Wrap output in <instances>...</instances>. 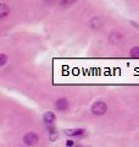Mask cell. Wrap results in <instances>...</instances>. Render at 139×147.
Instances as JSON below:
<instances>
[{
  "label": "cell",
  "instance_id": "cell-11",
  "mask_svg": "<svg viewBox=\"0 0 139 147\" xmlns=\"http://www.w3.org/2000/svg\"><path fill=\"white\" fill-rule=\"evenodd\" d=\"M57 139V132L55 131V132H51V134H50V140L51 141H55Z\"/></svg>",
  "mask_w": 139,
  "mask_h": 147
},
{
  "label": "cell",
  "instance_id": "cell-12",
  "mask_svg": "<svg viewBox=\"0 0 139 147\" xmlns=\"http://www.w3.org/2000/svg\"><path fill=\"white\" fill-rule=\"evenodd\" d=\"M73 145H75V142H73L72 140H68V141H66V146H67V147H72Z\"/></svg>",
  "mask_w": 139,
  "mask_h": 147
},
{
  "label": "cell",
  "instance_id": "cell-1",
  "mask_svg": "<svg viewBox=\"0 0 139 147\" xmlns=\"http://www.w3.org/2000/svg\"><path fill=\"white\" fill-rule=\"evenodd\" d=\"M90 110L94 115H103V114L106 113V110H108V105L103 100H98V102H95L92 105Z\"/></svg>",
  "mask_w": 139,
  "mask_h": 147
},
{
  "label": "cell",
  "instance_id": "cell-13",
  "mask_svg": "<svg viewBox=\"0 0 139 147\" xmlns=\"http://www.w3.org/2000/svg\"><path fill=\"white\" fill-rule=\"evenodd\" d=\"M131 24H132V26H133V27H136L137 30H139V25H138V24H136L134 21H131Z\"/></svg>",
  "mask_w": 139,
  "mask_h": 147
},
{
  "label": "cell",
  "instance_id": "cell-14",
  "mask_svg": "<svg viewBox=\"0 0 139 147\" xmlns=\"http://www.w3.org/2000/svg\"><path fill=\"white\" fill-rule=\"evenodd\" d=\"M76 147H83V146H80V145H77V146H76Z\"/></svg>",
  "mask_w": 139,
  "mask_h": 147
},
{
  "label": "cell",
  "instance_id": "cell-3",
  "mask_svg": "<svg viewBox=\"0 0 139 147\" xmlns=\"http://www.w3.org/2000/svg\"><path fill=\"white\" fill-rule=\"evenodd\" d=\"M103 25H104L103 20H101L100 17H98V16L93 17L92 20L89 21V27H90V28H93V30H99V28L103 27Z\"/></svg>",
  "mask_w": 139,
  "mask_h": 147
},
{
  "label": "cell",
  "instance_id": "cell-9",
  "mask_svg": "<svg viewBox=\"0 0 139 147\" xmlns=\"http://www.w3.org/2000/svg\"><path fill=\"white\" fill-rule=\"evenodd\" d=\"M76 1L77 0H61V6L62 7H68V6L73 5Z\"/></svg>",
  "mask_w": 139,
  "mask_h": 147
},
{
  "label": "cell",
  "instance_id": "cell-5",
  "mask_svg": "<svg viewBox=\"0 0 139 147\" xmlns=\"http://www.w3.org/2000/svg\"><path fill=\"white\" fill-rule=\"evenodd\" d=\"M63 132L68 136H80L86 132L84 129H68V130H63Z\"/></svg>",
  "mask_w": 139,
  "mask_h": 147
},
{
  "label": "cell",
  "instance_id": "cell-8",
  "mask_svg": "<svg viewBox=\"0 0 139 147\" xmlns=\"http://www.w3.org/2000/svg\"><path fill=\"white\" fill-rule=\"evenodd\" d=\"M129 54H131L132 58H139V45H136V47H133L131 49V52H129Z\"/></svg>",
  "mask_w": 139,
  "mask_h": 147
},
{
  "label": "cell",
  "instance_id": "cell-6",
  "mask_svg": "<svg viewBox=\"0 0 139 147\" xmlns=\"http://www.w3.org/2000/svg\"><path fill=\"white\" fill-rule=\"evenodd\" d=\"M55 119H56V117H55V114L53 112H46L43 115V120H44L45 124H48V125L53 124L55 121Z\"/></svg>",
  "mask_w": 139,
  "mask_h": 147
},
{
  "label": "cell",
  "instance_id": "cell-2",
  "mask_svg": "<svg viewBox=\"0 0 139 147\" xmlns=\"http://www.w3.org/2000/svg\"><path fill=\"white\" fill-rule=\"evenodd\" d=\"M23 142L27 146H34L39 142V136L35 134V132H27V134L23 136Z\"/></svg>",
  "mask_w": 139,
  "mask_h": 147
},
{
  "label": "cell",
  "instance_id": "cell-10",
  "mask_svg": "<svg viewBox=\"0 0 139 147\" xmlns=\"http://www.w3.org/2000/svg\"><path fill=\"white\" fill-rule=\"evenodd\" d=\"M7 61V57H6V54H0V65L4 66L6 64Z\"/></svg>",
  "mask_w": 139,
  "mask_h": 147
},
{
  "label": "cell",
  "instance_id": "cell-7",
  "mask_svg": "<svg viewBox=\"0 0 139 147\" xmlns=\"http://www.w3.org/2000/svg\"><path fill=\"white\" fill-rule=\"evenodd\" d=\"M9 13H10V9H9L7 5H5V4H1V5H0V17H5Z\"/></svg>",
  "mask_w": 139,
  "mask_h": 147
},
{
  "label": "cell",
  "instance_id": "cell-4",
  "mask_svg": "<svg viewBox=\"0 0 139 147\" xmlns=\"http://www.w3.org/2000/svg\"><path fill=\"white\" fill-rule=\"evenodd\" d=\"M55 108H56V110H60V112L66 110L68 108V100L66 98H59L55 102Z\"/></svg>",
  "mask_w": 139,
  "mask_h": 147
}]
</instances>
